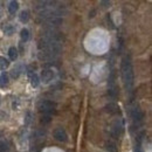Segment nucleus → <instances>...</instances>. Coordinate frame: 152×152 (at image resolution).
Wrapping results in <instances>:
<instances>
[{
	"mask_svg": "<svg viewBox=\"0 0 152 152\" xmlns=\"http://www.w3.org/2000/svg\"><path fill=\"white\" fill-rule=\"evenodd\" d=\"M39 110L43 115H50L54 114L56 111V105L52 101H41L39 103Z\"/></svg>",
	"mask_w": 152,
	"mask_h": 152,
	"instance_id": "obj_2",
	"label": "nucleus"
},
{
	"mask_svg": "<svg viewBox=\"0 0 152 152\" xmlns=\"http://www.w3.org/2000/svg\"><path fill=\"white\" fill-rule=\"evenodd\" d=\"M20 74H21V66H18V67L13 68L12 72H11V75H12L13 78H18Z\"/></svg>",
	"mask_w": 152,
	"mask_h": 152,
	"instance_id": "obj_15",
	"label": "nucleus"
},
{
	"mask_svg": "<svg viewBox=\"0 0 152 152\" xmlns=\"http://www.w3.org/2000/svg\"><path fill=\"white\" fill-rule=\"evenodd\" d=\"M8 84V76L6 73H2L0 75V88H4Z\"/></svg>",
	"mask_w": 152,
	"mask_h": 152,
	"instance_id": "obj_12",
	"label": "nucleus"
},
{
	"mask_svg": "<svg viewBox=\"0 0 152 152\" xmlns=\"http://www.w3.org/2000/svg\"><path fill=\"white\" fill-rule=\"evenodd\" d=\"M123 131H124L123 122H122V121H116L114 124H113V128H111L113 136H115L116 138H118V137H121V136H122Z\"/></svg>",
	"mask_w": 152,
	"mask_h": 152,
	"instance_id": "obj_3",
	"label": "nucleus"
},
{
	"mask_svg": "<svg viewBox=\"0 0 152 152\" xmlns=\"http://www.w3.org/2000/svg\"><path fill=\"white\" fill-rule=\"evenodd\" d=\"M8 55H10V58L12 61H15L18 58V49L15 47H11L8 49Z\"/></svg>",
	"mask_w": 152,
	"mask_h": 152,
	"instance_id": "obj_11",
	"label": "nucleus"
},
{
	"mask_svg": "<svg viewBox=\"0 0 152 152\" xmlns=\"http://www.w3.org/2000/svg\"><path fill=\"white\" fill-rule=\"evenodd\" d=\"M122 78L125 88L130 90L133 86V68L130 57L128 56H125L122 61Z\"/></svg>",
	"mask_w": 152,
	"mask_h": 152,
	"instance_id": "obj_1",
	"label": "nucleus"
},
{
	"mask_svg": "<svg viewBox=\"0 0 152 152\" xmlns=\"http://www.w3.org/2000/svg\"><path fill=\"white\" fill-rule=\"evenodd\" d=\"M53 76H54V73H53L52 69H45L41 73V80H42L43 83H49L52 81Z\"/></svg>",
	"mask_w": 152,
	"mask_h": 152,
	"instance_id": "obj_5",
	"label": "nucleus"
},
{
	"mask_svg": "<svg viewBox=\"0 0 152 152\" xmlns=\"http://www.w3.org/2000/svg\"><path fill=\"white\" fill-rule=\"evenodd\" d=\"M18 10H19V2L15 1V0L11 1L10 5H8V11H10V13H11V14H15V12H17Z\"/></svg>",
	"mask_w": 152,
	"mask_h": 152,
	"instance_id": "obj_8",
	"label": "nucleus"
},
{
	"mask_svg": "<svg viewBox=\"0 0 152 152\" xmlns=\"http://www.w3.org/2000/svg\"><path fill=\"white\" fill-rule=\"evenodd\" d=\"M7 144L4 142H0V152H6L7 151Z\"/></svg>",
	"mask_w": 152,
	"mask_h": 152,
	"instance_id": "obj_18",
	"label": "nucleus"
},
{
	"mask_svg": "<svg viewBox=\"0 0 152 152\" xmlns=\"http://www.w3.org/2000/svg\"><path fill=\"white\" fill-rule=\"evenodd\" d=\"M0 103H1V97H0Z\"/></svg>",
	"mask_w": 152,
	"mask_h": 152,
	"instance_id": "obj_20",
	"label": "nucleus"
},
{
	"mask_svg": "<svg viewBox=\"0 0 152 152\" xmlns=\"http://www.w3.org/2000/svg\"><path fill=\"white\" fill-rule=\"evenodd\" d=\"M54 137H55L56 140L62 142V143H66L68 140V134L66 132V130L63 128H61V126H58L54 130Z\"/></svg>",
	"mask_w": 152,
	"mask_h": 152,
	"instance_id": "obj_4",
	"label": "nucleus"
},
{
	"mask_svg": "<svg viewBox=\"0 0 152 152\" xmlns=\"http://www.w3.org/2000/svg\"><path fill=\"white\" fill-rule=\"evenodd\" d=\"M8 67H10V61H8L6 57L0 56V69L4 70V69H6V68H8Z\"/></svg>",
	"mask_w": 152,
	"mask_h": 152,
	"instance_id": "obj_14",
	"label": "nucleus"
},
{
	"mask_svg": "<svg viewBox=\"0 0 152 152\" xmlns=\"http://www.w3.org/2000/svg\"><path fill=\"white\" fill-rule=\"evenodd\" d=\"M105 109H107V111H108V113H110V114H117V113L119 111L118 105H117V104H115V103H110L109 105H107V107H105Z\"/></svg>",
	"mask_w": 152,
	"mask_h": 152,
	"instance_id": "obj_9",
	"label": "nucleus"
},
{
	"mask_svg": "<svg viewBox=\"0 0 152 152\" xmlns=\"http://www.w3.org/2000/svg\"><path fill=\"white\" fill-rule=\"evenodd\" d=\"M107 150L109 152H118V150H117V148H116V145L115 144H111V143H109V144H107Z\"/></svg>",
	"mask_w": 152,
	"mask_h": 152,
	"instance_id": "obj_16",
	"label": "nucleus"
},
{
	"mask_svg": "<svg viewBox=\"0 0 152 152\" xmlns=\"http://www.w3.org/2000/svg\"><path fill=\"white\" fill-rule=\"evenodd\" d=\"M20 38L22 42H27L29 40V31L26 29V28H22L21 32H20Z\"/></svg>",
	"mask_w": 152,
	"mask_h": 152,
	"instance_id": "obj_10",
	"label": "nucleus"
},
{
	"mask_svg": "<svg viewBox=\"0 0 152 152\" xmlns=\"http://www.w3.org/2000/svg\"><path fill=\"white\" fill-rule=\"evenodd\" d=\"M50 119H52V117H50L49 115H43V116L41 117V122H42L43 124L49 123V122H50Z\"/></svg>",
	"mask_w": 152,
	"mask_h": 152,
	"instance_id": "obj_17",
	"label": "nucleus"
},
{
	"mask_svg": "<svg viewBox=\"0 0 152 152\" xmlns=\"http://www.w3.org/2000/svg\"><path fill=\"white\" fill-rule=\"evenodd\" d=\"M131 117L134 122H140L142 118H143V113L142 110L139 109V107H134L132 110H131Z\"/></svg>",
	"mask_w": 152,
	"mask_h": 152,
	"instance_id": "obj_6",
	"label": "nucleus"
},
{
	"mask_svg": "<svg viewBox=\"0 0 152 152\" xmlns=\"http://www.w3.org/2000/svg\"><path fill=\"white\" fill-rule=\"evenodd\" d=\"M28 76H29V81H31L32 87H33V88L39 87V84H40V78H39V76L37 75L35 73H32V72L28 73Z\"/></svg>",
	"mask_w": 152,
	"mask_h": 152,
	"instance_id": "obj_7",
	"label": "nucleus"
},
{
	"mask_svg": "<svg viewBox=\"0 0 152 152\" xmlns=\"http://www.w3.org/2000/svg\"><path fill=\"white\" fill-rule=\"evenodd\" d=\"M19 20L22 23L27 22V21L29 20V13H28V11H22L19 15Z\"/></svg>",
	"mask_w": 152,
	"mask_h": 152,
	"instance_id": "obj_13",
	"label": "nucleus"
},
{
	"mask_svg": "<svg viewBox=\"0 0 152 152\" xmlns=\"http://www.w3.org/2000/svg\"><path fill=\"white\" fill-rule=\"evenodd\" d=\"M101 4H102V5H110L111 2H110V1H102Z\"/></svg>",
	"mask_w": 152,
	"mask_h": 152,
	"instance_id": "obj_19",
	"label": "nucleus"
}]
</instances>
